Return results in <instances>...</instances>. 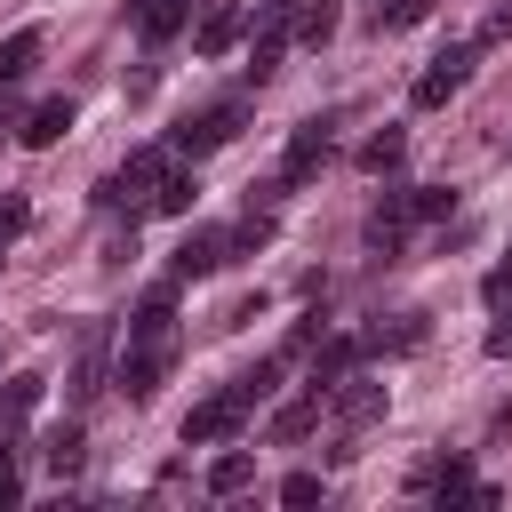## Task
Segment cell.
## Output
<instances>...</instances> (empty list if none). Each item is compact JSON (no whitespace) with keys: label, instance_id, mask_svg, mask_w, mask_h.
Listing matches in <instances>:
<instances>
[{"label":"cell","instance_id":"obj_1","mask_svg":"<svg viewBox=\"0 0 512 512\" xmlns=\"http://www.w3.org/2000/svg\"><path fill=\"white\" fill-rule=\"evenodd\" d=\"M168 368H176V336H128V352H120V368H112V392H120L128 408H144V400L168 384Z\"/></svg>","mask_w":512,"mask_h":512},{"label":"cell","instance_id":"obj_2","mask_svg":"<svg viewBox=\"0 0 512 512\" xmlns=\"http://www.w3.org/2000/svg\"><path fill=\"white\" fill-rule=\"evenodd\" d=\"M240 128H248V104H240V96H224V104H208V112H184V120H176V152H184V160L224 152Z\"/></svg>","mask_w":512,"mask_h":512},{"label":"cell","instance_id":"obj_3","mask_svg":"<svg viewBox=\"0 0 512 512\" xmlns=\"http://www.w3.org/2000/svg\"><path fill=\"white\" fill-rule=\"evenodd\" d=\"M472 56H480V40H456V48H440L424 72H416V88H408V104L416 112H432V104H448L464 80H472Z\"/></svg>","mask_w":512,"mask_h":512},{"label":"cell","instance_id":"obj_4","mask_svg":"<svg viewBox=\"0 0 512 512\" xmlns=\"http://www.w3.org/2000/svg\"><path fill=\"white\" fill-rule=\"evenodd\" d=\"M328 152H336V136H328V120H304V128L288 136V160H280V192H296V184H312V176L328 168Z\"/></svg>","mask_w":512,"mask_h":512},{"label":"cell","instance_id":"obj_5","mask_svg":"<svg viewBox=\"0 0 512 512\" xmlns=\"http://www.w3.org/2000/svg\"><path fill=\"white\" fill-rule=\"evenodd\" d=\"M248 424V400L240 392H216V400H200L192 416H184V448H216V440H232Z\"/></svg>","mask_w":512,"mask_h":512},{"label":"cell","instance_id":"obj_6","mask_svg":"<svg viewBox=\"0 0 512 512\" xmlns=\"http://www.w3.org/2000/svg\"><path fill=\"white\" fill-rule=\"evenodd\" d=\"M224 264H232V232L200 224V232L176 240V280H208V272H224Z\"/></svg>","mask_w":512,"mask_h":512},{"label":"cell","instance_id":"obj_7","mask_svg":"<svg viewBox=\"0 0 512 512\" xmlns=\"http://www.w3.org/2000/svg\"><path fill=\"white\" fill-rule=\"evenodd\" d=\"M360 352H368V336H328V344L312 352V376H304V392H320V400H328V392H336V384L360 368Z\"/></svg>","mask_w":512,"mask_h":512},{"label":"cell","instance_id":"obj_8","mask_svg":"<svg viewBox=\"0 0 512 512\" xmlns=\"http://www.w3.org/2000/svg\"><path fill=\"white\" fill-rule=\"evenodd\" d=\"M160 184H168V152H160V144H136V152L120 160V176L104 184V200H120V192H144V200H152Z\"/></svg>","mask_w":512,"mask_h":512},{"label":"cell","instance_id":"obj_9","mask_svg":"<svg viewBox=\"0 0 512 512\" xmlns=\"http://www.w3.org/2000/svg\"><path fill=\"white\" fill-rule=\"evenodd\" d=\"M128 16H136V32H144V48H168V40L192 24V0H128Z\"/></svg>","mask_w":512,"mask_h":512},{"label":"cell","instance_id":"obj_10","mask_svg":"<svg viewBox=\"0 0 512 512\" xmlns=\"http://www.w3.org/2000/svg\"><path fill=\"white\" fill-rule=\"evenodd\" d=\"M240 32H248V8H232V0H216V8H208V16L192 24V56H224V48L240 40Z\"/></svg>","mask_w":512,"mask_h":512},{"label":"cell","instance_id":"obj_11","mask_svg":"<svg viewBox=\"0 0 512 512\" xmlns=\"http://www.w3.org/2000/svg\"><path fill=\"white\" fill-rule=\"evenodd\" d=\"M72 120H80V112H72L64 96H48L32 120H16V144H24V152H48V144H64V136H72Z\"/></svg>","mask_w":512,"mask_h":512},{"label":"cell","instance_id":"obj_12","mask_svg":"<svg viewBox=\"0 0 512 512\" xmlns=\"http://www.w3.org/2000/svg\"><path fill=\"white\" fill-rule=\"evenodd\" d=\"M328 400H336V416H344V424H376V416H384V384H376V376H360V368H352Z\"/></svg>","mask_w":512,"mask_h":512},{"label":"cell","instance_id":"obj_13","mask_svg":"<svg viewBox=\"0 0 512 512\" xmlns=\"http://www.w3.org/2000/svg\"><path fill=\"white\" fill-rule=\"evenodd\" d=\"M320 408H328L320 392H296L288 408H272V448H296V440H312V432H320Z\"/></svg>","mask_w":512,"mask_h":512},{"label":"cell","instance_id":"obj_14","mask_svg":"<svg viewBox=\"0 0 512 512\" xmlns=\"http://www.w3.org/2000/svg\"><path fill=\"white\" fill-rule=\"evenodd\" d=\"M408 224H416V208H408V192H384V200L368 208V248H384V256H392Z\"/></svg>","mask_w":512,"mask_h":512},{"label":"cell","instance_id":"obj_15","mask_svg":"<svg viewBox=\"0 0 512 512\" xmlns=\"http://www.w3.org/2000/svg\"><path fill=\"white\" fill-rule=\"evenodd\" d=\"M40 464H48L56 480H72V472L88 464V432H80V424H48V440H40Z\"/></svg>","mask_w":512,"mask_h":512},{"label":"cell","instance_id":"obj_16","mask_svg":"<svg viewBox=\"0 0 512 512\" xmlns=\"http://www.w3.org/2000/svg\"><path fill=\"white\" fill-rule=\"evenodd\" d=\"M32 64H40V24H24V32H8V40H0V88H16Z\"/></svg>","mask_w":512,"mask_h":512},{"label":"cell","instance_id":"obj_17","mask_svg":"<svg viewBox=\"0 0 512 512\" xmlns=\"http://www.w3.org/2000/svg\"><path fill=\"white\" fill-rule=\"evenodd\" d=\"M248 480H256V456H248V448H224V456L208 464V496H240Z\"/></svg>","mask_w":512,"mask_h":512},{"label":"cell","instance_id":"obj_18","mask_svg":"<svg viewBox=\"0 0 512 512\" xmlns=\"http://www.w3.org/2000/svg\"><path fill=\"white\" fill-rule=\"evenodd\" d=\"M96 392H104V328H88L80 368H72V400H96Z\"/></svg>","mask_w":512,"mask_h":512},{"label":"cell","instance_id":"obj_19","mask_svg":"<svg viewBox=\"0 0 512 512\" xmlns=\"http://www.w3.org/2000/svg\"><path fill=\"white\" fill-rule=\"evenodd\" d=\"M400 160H408V128H376V136L360 144V168H376V176L400 168Z\"/></svg>","mask_w":512,"mask_h":512},{"label":"cell","instance_id":"obj_20","mask_svg":"<svg viewBox=\"0 0 512 512\" xmlns=\"http://www.w3.org/2000/svg\"><path fill=\"white\" fill-rule=\"evenodd\" d=\"M192 200H200V176H192V168H168V184L152 192L160 216H192Z\"/></svg>","mask_w":512,"mask_h":512},{"label":"cell","instance_id":"obj_21","mask_svg":"<svg viewBox=\"0 0 512 512\" xmlns=\"http://www.w3.org/2000/svg\"><path fill=\"white\" fill-rule=\"evenodd\" d=\"M416 344H424V312H400L392 328L368 336V352H416Z\"/></svg>","mask_w":512,"mask_h":512},{"label":"cell","instance_id":"obj_22","mask_svg":"<svg viewBox=\"0 0 512 512\" xmlns=\"http://www.w3.org/2000/svg\"><path fill=\"white\" fill-rule=\"evenodd\" d=\"M280 56H288V40H272V32H248V80H256V88L280 72Z\"/></svg>","mask_w":512,"mask_h":512},{"label":"cell","instance_id":"obj_23","mask_svg":"<svg viewBox=\"0 0 512 512\" xmlns=\"http://www.w3.org/2000/svg\"><path fill=\"white\" fill-rule=\"evenodd\" d=\"M256 248H272V208L248 200V216H240V232H232V256H256Z\"/></svg>","mask_w":512,"mask_h":512},{"label":"cell","instance_id":"obj_24","mask_svg":"<svg viewBox=\"0 0 512 512\" xmlns=\"http://www.w3.org/2000/svg\"><path fill=\"white\" fill-rule=\"evenodd\" d=\"M40 408V376H8L0 384V424H16V416H32Z\"/></svg>","mask_w":512,"mask_h":512},{"label":"cell","instance_id":"obj_25","mask_svg":"<svg viewBox=\"0 0 512 512\" xmlns=\"http://www.w3.org/2000/svg\"><path fill=\"white\" fill-rule=\"evenodd\" d=\"M408 208H416V224H440V216H456V192H448V184H416Z\"/></svg>","mask_w":512,"mask_h":512},{"label":"cell","instance_id":"obj_26","mask_svg":"<svg viewBox=\"0 0 512 512\" xmlns=\"http://www.w3.org/2000/svg\"><path fill=\"white\" fill-rule=\"evenodd\" d=\"M232 392H240L248 408H256V400H272V392H280V360H256L248 376H232Z\"/></svg>","mask_w":512,"mask_h":512},{"label":"cell","instance_id":"obj_27","mask_svg":"<svg viewBox=\"0 0 512 512\" xmlns=\"http://www.w3.org/2000/svg\"><path fill=\"white\" fill-rule=\"evenodd\" d=\"M328 32H336V0H304V24H296V40H304V48H320Z\"/></svg>","mask_w":512,"mask_h":512},{"label":"cell","instance_id":"obj_28","mask_svg":"<svg viewBox=\"0 0 512 512\" xmlns=\"http://www.w3.org/2000/svg\"><path fill=\"white\" fill-rule=\"evenodd\" d=\"M480 304H496V312H504V304H512V256H504V264H488V272H480Z\"/></svg>","mask_w":512,"mask_h":512},{"label":"cell","instance_id":"obj_29","mask_svg":"<svg viewBox=\"0 0 512 512\" xmlns=\"http://www.w3.org/2000/svg\"><path fill=\"white\" fill-rule=\"evenodd\" d=\"M248 320H264V288H256V296H232V304L216 312V328H248Z\"/></svg>","mask_w":512,"mask_h":512},{"label":"cell","instance_id":"obj_30","mask_svg":"<svg viewBox=\"0 0 512 512\" xmlns=\"http://www.w3.org/2000/svg\"><path fill=\"white\" fill-rule=\"evenodd\" d=\"M424 16H432V0H392L376 24H384V32H408V24H424Z\"/></svg>","mask_w":512,"mask_h":512},{"label":"cell","instance_id":"obj_31","mask_svg":"<svg viewBox=\"0 0 512 512\" xmlns=\"http://www.w3.org/2000/svg\"><path fill=\"white\" fill-rule=\"evenodd\" d=\"M280 504H320V472H288L280 480Z\"/></svg>","mask_w":512,"mask_h":512},{"label":"cell","instance_id":"obj_32","mask_svg":"<svg viewBox=\"0 0 512 512\" xmlns=\"http://www.w3.org/2000/svg\"><path fill=\"white\" fill-rule=\"evenodd\" d=\"M16 496H24V472H16V448H8V440H0V512H8V504H16Z\"/></svg>","mask_w":512,"mask_h":512},{"label":"cell","instance_id":"obj_33","mask_svg":"<svg viewBox=\"0 0 512 512\" xmlns=\"http://www.w3.org/2000/svg\"><path fill=\"white\" fill-rule=\"evenodd\" d=\"M472 40H480V48H496V40H512V0H504V8H488V24H480Z\"/></svg>","mask_w":512,"mask_h":512},{"label":"cell","instance_id":"obj_34","mask_svg":"<svg viewBox=\"0 0 512 512\" xmlns=\"http://www.w3.org/2000/svg\"><path fill=\"white\" fill-rule=\"evenodd\" d=\"M24 224H32V208H24V200H0V240H16Z\"/></svg>","mask_w":512,"mask_h":512},{"label":"cell","instance_id":"obj_35","mask_svg":"<svg viewBox=\"0 0 512 512\" xmlns=\"http://www.w3.org/2000/svg\"><path fill=\"white\" fill-rule=\"evenodd\" d=\"M488 352H496V360L512 352V320H496V328H488Z\"/></svg>","mask_w":512,"mask_h":512},{"label":"cell","instance_id":"obj_36","mask_svg":"<svg viewBox=\"0 0 512 512\" xmlns=\"http://www.w3.org/2000/svg\"><path fill=\"white\" fill-rule=\"evenodd\" d=\"M496 432H512V400H504V408H496Z\"/></svg>","mask_w":512,"mask_h":512}]
</instances>
